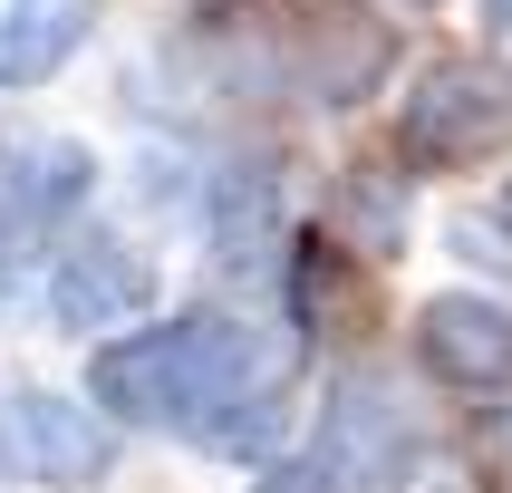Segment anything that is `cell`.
<instances>
[{"instance_id":"6da1fadb","label":"cell","mask_w":512,"mask_h":493,"mask_svg":"<svg viewBox=\"0 0 512 493\" xmlns=\"http://www.w3.org/2000/svg\"><path fill=\"white\" fill-rule=\"evenodd\" d=\"M281 387H290V348L223 310L116 339L87 368V397L107 416H126V426H203L223 455H261V435H271L261 416L281 406Z\"/></svg>"},{"instance_id":"52a82bcc","label":"cell","mask_w":512,"mask_h":493,"mask_svg":"<svg viewBox=\"0 0 512 493\" xmlns=\"http://www.w3.org/2000/svg\"><path fill=\"white\" fill-rule=\"evenodd\" d=\"M97 165H87V145L68 136H0V213L10 223H58V213H78Z\"/></svg>"},{"instance_id":"5b68a950","label":"cell","mask_w":512,"mask_h":493,"mask_svg":"<svg viewBox=\"0 0 512 493\" xmlns=\"http://www.w3.org/2000/svg\"><path fill=\"white\" fill-rule=\"evenodd\" d=\"M416 358H426L445 387L503 397L512 387V310L503 300H474V290H435L426 310H416Z\"/></svg>"},{"instance_id":"8fae6325","label":"cell","mask_w":512,"mask_h":493,"mask_svg":"<svg viewBox=\"0 0 512 493\" xmlns=\"http://www.w3.org/2000/svg\"><path fill=\"white\" fill-rule=\"evenodd\" d=\"M339 223H358V242H368V261L397 252V213L368 194V184H339Z\"/></svg>"},{"instance_id":"3957f363","label":"cell","mask_w":512,"mask_h":493,"mask_svg":"<svg viewBox=\"0 0 512 493\" xmlns=\"http://www.w3.org/2000/svg\"><path fill=\"white\" fill-rule=\"evenodd\" d=\"M116 464L107 416H87L78 397H10L0 406V484H58L78 493Z\"/></svg>"},{"instance_id":"8992f818","label":"cell","mask_w":512,"mask_h":493,"mask_svg":"<svg viewBox=\"0 0 512 493\" xmlns=\"http://www.w3.org/2000/svg\"><path fill=\"white\" fill-rule=\"evenodd\" d=\"M145 300H155V271H145L136 252H116V242H87L78 261H58V281H49V319L68 339H107Z\"/></svg>"},{"instance_id":"277c9868","label":"cell","mask_w":512,"mask_h":493,"mask_svg":"<svg viewBox=\"0 0 512 493\" xmlns=\"http://www.w3.org/2000/svg\"><path fill=\"white\" fill-rule=\"evenodd\" d=\"M406 455H416V426L397 416V397L377 387V377H358V387H339V406H329V435H319V484L329 493H387L406 474Z\"/></svg>"},{"instance_id":"7a4b0ae2","label":"cell","mask_w":512,"mask_h":493,"mask_svg":"<svg viewBox=\"0 0 512 493\" xmlns=\"http://www.w3.org/2000/svg\"><path fill=\"white\" fill-rule=\"evenodd\" d=\"M397 145L416 165H493L512 145V78L474 68V58H445L406 87V116H397Z\"/></svg>"},{"instance_id":"ba28073f","label":"cell","mask_w":512,"mask_h":493,"mask_svg":"<svg viewBox=\"0 0 512 493\" xmlns=\"http://www.w3.org/2000/svg\"><path fill=\"white\" fill-rule=\"evenodd\" d=\"M87 39V0H0V87H39Z\"/></svg>"},{"instance_id":"9c48e42d","label":"cell","mask_w":512,"mask_h":493,"mask_svg":"<svg viewBox=\"0 0 512 493\" xmlns=\"http://www.w3.org/2000/svg\"><path fill=\"white\" fill-rule=\"evenodd\" d=\"M377 78H387V29H377V20L348 10V20H319L310 29V97H319V107H358Z\"/></svg>"},{"instance_id":"30bf717a","label":"cell","mask_w":512,"mask_h":493,"mask_svg":"<svg viewBox=\"0 0 512 493\" xmlns=\"http://www.w3.org/2000/svg\"><path fill=\"white\" fill-rule=\"evenodd\" d=\"M213 242H223L232 271H271V242H281V184L271 174H232L213 194Z\"/></svg>"}]
</instances>
